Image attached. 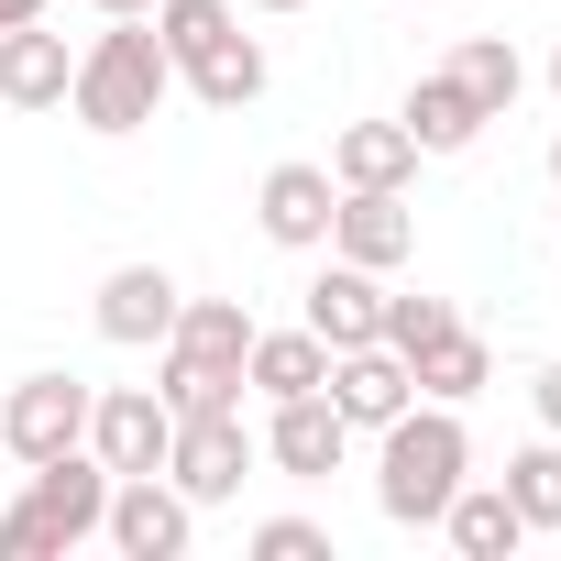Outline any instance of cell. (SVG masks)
<instances>
[{"mask_svg":"<svg viewBox=\"0 0 561 561\" xmlns=\"http://www.w3.org/2000/svg\"><path fill=\"white\" fill-rule=\"evenodd\" d=\"M100 539H111L122 561H187V539H198V506H187L165 473H111Z\"/></svg>","mask_w":561,"mask_h":561,"instance_id":"8992f818","label":"cell"},{"mask_svg":"<svg viewBox=\"0 0 561 561\" xmlns=\"http://www.w3.org/2000/svg\"><path fill=\"white\" fill-rule=\"evenodd\" d=\"M89 397L100 386H78V375H23L12 397H0V451H12L23 473L56 462V451H78L89 440Z\"/></svg>","mask_w":561,"mask_h":561,"instance_id":"52a82bcc","label":"cell"},{"mask_svg":"<svg viewBox=\"0 0 561 561\" xmlns=\"http://www.w3.org/2000/svg\"><path fill=\"white\" fill-rule=\"evenodd\" d=\"M12 23H45V0H0V34H12Z\"/></svg>","mask_w":561,"mask_h":561,"instance_id":"83f0119b","label":"cell"},{"mask_svg":"<svg viewBox=\"0 0 561 561\" xmlns=\"http://www.w3.org/2000/svg\"><path fill=\"white\" fill-rule=\"evenodd\" d=\"M408 375H419V397L462 408V397H484V386H495V353H484V331H462V320H451V331H440V342H430Z\"/></svg>","mask_w":561,"mask_h":561,"instance_id":"44dd1931","label":"cell"},{"mask_svg":"<svg viewBox=\"0 0 561 561\" xmlns=\"http://www.w3.org/2000/svg\"><path fill=\"white\" fill-rule=\"evenodd\" d=\"M342 451H353V419L331 408V386L275 397V408H264V462L287 473V484H331V473H342Z\"/></svg>","mask_w":561,"mask_h":561,"instance_id":"ba28073f","label":"cell"},{"mask_svg":"<svg viewBox=\"0 0 561 561\" xmlns=\"http://www.w3.org/2000/svg\"><path fill=\"white\" fill-rule=\"evenodd\" d=\"M408 397H419V375H408L386 342H353V353H331V408H342L353 430H386Z\"/></svg>","mask_w":561,"mask_h":561,"instance_id":"4fadbf2b","label":"cell"},{"mask_svg":"<svg viewBox=\"0 0 561 561\" xmlns=\"http://www.w3.org/2000/svg\"><path fill=\"white\" fill-rule=\"evenodd\" d=\"M242 386L275 408V397H309V386H331V342L298 320V331H253V353H242Z\"/></svg>","mask_w":561,"mask_h":561,"instance_id":"e0dca14e","label":"cell"},{"mask_svg":"<svg viewBox=\"0 0 561 561\" xmlns=\"http://www.w3.org/2000/svg\"><path fill=\"white\" fill-rule=\"evenodd\" d=\"M331 198H342V176L309 165V154H287V165H264V187H253V231L287 242V253H320L331 242Z\"/></svg>","mask_w":561,"mask_h":561,"instance_id":"7c38bea8","label":"cell"},{"mask_svg":"<svg viewBox=\"0 0 561 561\" xmlns=\"http://www.w3.org/2000/svg\"><path fill=\"white\" fill-rule=\"evenodd\" d=\"M550 187H561V133H550Z\"/></svg>","mask_w":561,"mask_h":561,"instance_id":"4dcf8cb0","label":"cell"},{"mask_svg":"<svg viewBox=\"0 0 561 561\" xmlns=\"http://www.w3.org/2000/svg\"><path fill=\"white\" fill-rule=\"evenodd\" d=\"M100 506H111V462L78 440L56 462L23 473V495L0 506V561H67L78 539H100Z\"/></svg>","mask_w":561,"mask_h":561,"instance_id":"7a4b0ae2","label":"cell"},{"mask_svg":"<svg viewBox=\"0 0 561 561\" xmlns=\"http://www.w3.org/2000/svg\"><path fill=\"white\" fill-rule=\"evenodd\" d=\"M408 133H419V154H462L473 133H484V111H473V89L451 78V67H430L419 89H408V111H397Z\"/></svg>","mask_w":561,"mask_h":561,"instance_id":"d6986e66","label":"cell"},{"mask_svg":"<svg viewBox=\"0 0 561 561\" xmlns=\"http://www.w3.org/2000/svg\"><path fill=\"white\" fill-rule=\"evenodd\" d=\"M89 12H100V23H144V12H154V0H89Z\"/></svg>","mask_w":561,"mask_h":561,"instance_id":"4316f807","label":"cell"},{"mask_svg":"<svg viewBox=\"0 0 561 561\" xmlns=\"http://www.w3.org/2000/svg\"><path fill=\"white\" fill-rule=\"evenodd\" d=\"M528 408H539V430L561 440V364H539V375H528Z\"/></svg>","mask_w":561,"mask_h":561,"instance_id":"484cf974","label":"cell"},{"mask_svg":"<svg viewBox=\"0 0 561 561\" xmlns=\"http://www.w3.org/2000/svg\"><path fill=\"white\" fill-rule=\"evenodd\" d=\"M176 78H187V89H198V100H209V111H253V100H264V78H275V67H264V45H253V34H242V23H231V34H209V45H198V56H187V67H176Z\"/></svg>","mask_w":561,"mask_h":561,"instance_id":"ac0fdd59","label":"cell"},{"mask_svg":"<svg viewBox=\"0 0 561 561\" xmlns=\"http://www.w3.org/2000/svg\"><path fill=\"white\" fill-rule=\"evenodd\" d=\"M253 462H264V430L242 419V397H220V408H176V440H165V484H176L187 506H231Z\"/></svg>","mask_w":561,"mask_h":561,"instance_id":"5b68a950","label":"cell"},{"mask_svg":"<svg viewBox=\"0 0 561 561\" xmlns=\"http://www.w3.org/2000/svg\"><path fill=\"white\" fill-rule=\"evenodd\" d=\"M462 473H473V430H462V408L408 397V408L375 430V506H386L397 528H440V506L462 495Z\"/></svg>","mask_w":561,"mask_h":561,"instance_id":"6da1fadb","label":"cell"},{"mask_svg":"<svg viewBox=\"0 0 561 561\" xmlns=\"http://www.w3.org/2000/svg\"><path fill=\"white\" fill-rule=\"evenodd\" d=\"M242 12H309V0H242Z\"/></svg>","mask_w":561,"mask_h":561,"instance_id":"f1b7e54d","label":"cell"},{"mask_svg":"<svg viewBox=\"0 0 561 561\" xmlns=\"http://www.w3.org/2000/svg\"><path fill=\"white\" fill-rule=\"evenodd\" d=\"M165 89H176V56L154 45V23H111V34H89L78 45V78H67V111L89 122V133H144L154 111H165Z\"/></svg>","mask_w":561,"mask_h":561,"instance_id":"3957f363","label":"cell"},{"mask_svg":"<svg viewBox=\"0 0 561 561\" xmlns=\"http://www.w3.org/2000/svg\"><path fill=\"white\" fill-rule=\"evenodd\" d=\"M550 100H561V45H550Z\"/></svg>","mask_w":561,"mask_h":561,"instance_id":"f546056e","label":"cell"},{"mask_svg":"<svg viewBox=\"0 0 561 561\" xmlns=\"http://www.w3.org/2000/svg\"><path fill=\"white\" fill-rule=\"evenodd\" d=\"M67 78H78L67 34H45V23L0 34V100H12V111H67Z\"/></svg>","mask_w":561,"mask_h":561,"instance_id":"9a60e30c","label":"cell"},{"mask_svg":"<svg viewBox=\"0 0 561 561\" xmlns=\"http://www.w3.org/2000/svg\"><path fill=\"white\" fill-rule=\"evenodd\" d=\"M0 462H12V451H0Z\"/></svg>","mask_w":561,"mask_h":561,"instance_id":"1f68e13d","label":"cell"},{"mask_svg":"<svg viewBox=\"0 0 561 561\" xmlns=\"http://www.w3.org/2000/svg\"><path fill=\"white\" fill-rule=\"evenodd\" d=\"M242 353H253V309L242 298H187L176 331L154 342V397L165 408H220V397H242Z\"/></svg>","mask_w":561,"mask_h":561,"instance_id":"277c9868","label":"cell"},{"mask_svg":"<svg viewBox=\"0 0 561 561\" xmlns=\"http://www.w3.org/2000/svg\"><path fill=\"white\" fill-rule=\"evenodd\" d=\"M253 550H264V561H331V528H320V517H264Z\"/></svg>","mask_w":561,"mask_h":561,"instance_id":"d4e9b609","label":"cell"},{"mask_svg":"<svg viewBox=\"0 0 561 561\" xmlns=\"http://www.w3.org/2000/svg\"><path fill=\"white\" fill-rule=\"evenodd\" d=\"M331 253L364 264V275H397V264L419 253V209H408V187H342V198H331Z\"/></svg>","mask_w":561,"mask_h":561,"instance_id":"30bf717a","label":"cell"},{"mask_svg":"<svg viewBox=\"0 0 561 561\" xmlns=\"http://www.w3.org/2000/svg\"><path fill=\"white\" fill-rule=\"evenodd\" d=\"M165 440H176V408L154 386H100L89 397V451L111 473H165Z\"/></svg>","mask_w":561,"mask_h":561,"instance_id":"8fae6325","label":"cell"},{"mask_svg":"<svg viewBox=\"0 0 561 561\" xmlns=\"http://www.w3.org/2000/svg\"><path fill=\"white\" fill-rule=\"evenodd\" d=\"M451 78L473 89V111H484V122H506V111H517V89H528V67H517V45H506V34H462V45H451Z\"/></svg>","mask_w":561,"mask_h":561,"instance_id":"7402d4cb","label":"cell"},{"mask_svg":"<svg viewBox=\"0 0 561 561\" xmlns=\"http://www.w3.org/2000/svg\"><path fill=\"white\" fill-rule=\"evenodd\" d=\"M331 176H342V187H408V176H419V133H408V122H353V133L331 144Z\"/></svg>","mask_w":561,"mask_h":561,"instance_id":"ffe728a7","label":"cell"},{"mask_svg":"<svg viewBox=\"0 0 561 561\" xmlns=\"http://www.w3.org/2000/svg\"><path fill=\"white\" fill-rule=\"evenodd\" d=\"M451 320H462L451 298H386V320H375V342H386L397 364H419V353H430V342H440Z\"/></svg>","mask_w":561,"mask_h":561,"instance_id":"cb8c5ba5","label":"cell"},{"mask_svg":"<svg viewBox=\"0 0 561 561\" xmlns=\"http://www.w3.org/2000/svg\"><path fill=\"white\" fill-rule=\"evenodd\" d=\"M506 495H517V517H528V539H561V440L539 430L528 451H506V473H495Z\"/></svg>","mask_w":561,"mask_h":561,"instance_id":"603a6c76","label":"cell"},{"mask_svg":"<svg viewBox=\"0 0 561 561\" xmlns=\"http://www.w3.org/2000/svg\"><path fill=\"white\" fill-rule=\"evenodd\" d=\"M375 320H386V275H364V264H320L309 275V331L331 342V353H353V342H375Z\"/></svg>","mask_w":561,"mask_h":561,"instance_id":"5bb4252c","label":"cell"},{"mask_svg":"<svg viewBox=\"0 0 561 561\" xmlns=\"http://www.w3.org/2000/svg\"><path fill=\"white\" fill-rule=\"evenodd\" d=\"M440 539H451L462 561H517V550H528V517H517L506 484H473V473H462V495L440 506Z\"/></svg>","mask_w":561,"mask_h":561,"instance_id":"2e32d148","label":"cell"},{"mask_svg":"<svg viewBox=\"0 0 561 561\" xmlns=\"http://www.w3.org/2000/svg\"><path fill=\"white\" fill-rule=\"evenodd\" d=\"M176 309H187V287H176L165 264H111L100 298H89V320H100L111 353H154V342L176 331Z\"/></svg>","mask_w":561,"mask_h":561,"instance_id":"9c48e42d","label":"cell"}]
</instances>
